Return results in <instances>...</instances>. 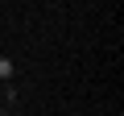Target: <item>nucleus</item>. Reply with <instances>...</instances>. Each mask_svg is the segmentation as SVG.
I'll list each match as a JSON object with an SVG mask.
<instances>
[{
  "mask_svg": "<svg viewBox=\"0 0 124 116\" xmlns=\"http://www.w3.org/2000/svg\"><path fill=\"white\" fill-rule=\"evenodd\" d=\"M0 116H8V112H4V108H0Z\"/></svg>",
  "mask_w": 124,
  "mask_h": 116,
  "instance_id": "f257e3e1",
  "label": "nucleus"
}]
</instances>
